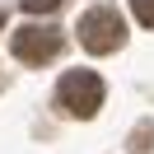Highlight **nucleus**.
Masks as SVG:
<instances>
[{
    "label": "nucleus",
    "instance_id": "1",
    "mask_svg": "<svg viewBox=\"0 0 154 154\" xmlns=\"http://www.w3.org/2000/svg\"><path fill=\"white\" fill-rule=\"evenodd\" d=\"M56 107H61L66 117L89 122V117L103 107V79H98L94 70H70V75H61V84H56Z\"/></svg>",
    "mask_w": 154,
    "mask_h": 154
},
{
    "label": "nucleus",
    "instance_id": "2",
    "mask_svg": "<svg viewBox=\"0 0 154 154\" xmlns=\"http://www.w3.org/2000/svg\"><path fill=\"white\" fill-rule=\"evenodd\" d=\"M79 42H84V51H94V56H107V51H117L126 42V23L117 10H89L84 19H79Z\"/></svg>",
    "mask_w": 154,
    "mask_h": 154
},
{
    "label": "nucleus",
    "instance_id": "3",
    "mask_svg": "<svg viewBox=\"0 0 154 154\" xmlns=\"http://www.w3.org/2000/svg\"><path fill=\"white\" fill-rule=\"evenodd\" d=\"M10 47H14V56H19L23 66H47V61L61 51V33H56V28H38V23H28V28L14 33Z\"/></svg>",
    "mask_w": 154,
    "mask_h": 154
},
{
    "label": "nucleus",
    "instance_id": "4",
    "mask_svg": "<svg viewBox=\"0 0 154 154\" xmlns=\"http://www.w3.org/2000/svg\"><path fill=\"white\" fill-rule=\"evenodd\" d=\"M149 140H154V122H140V126L131 131V140H126V145H131L135 154H145V149H149Z\"/></svg>",
    "mask_w": 154,
    "mask_h": 154
},
{
    "label": "nucleus",
    "instance_id": "5",
    "mask_svg": "<svg viewBox=\"0 0 154 154\" xmlns=\"http://www.w3.org/2000/svg\"><path fill=\"white\" fill-rule=\"evenodd\" d=\"M131 10H135V19L145 28H154V0H131Z\"/></svg>",
    "mask_w": 154,
    "mask_h": 154
},
{
    "label": "nucleus",
    "instance_id": "6",
    "mask_svg": "<svg viewBox=\"0 0 154 154\" xmlns=\"http://www.w3.org/2000/svg\"><path fill=\"white\" fill-rule=\"evenodd\" d=\"M23 10L28 14H51V10H61V0H23Z\"/></svg>",
    "mask_w": 154,
    "mask_h": 154
},
{
    "label": "nucleus",
    "instance_id": "7",
    "mask_svg": "<svg viewBox=\"0 0 154 154\" xmlns=\"http://www.w3.org/2000/svg\"><path fill=\"white\" fill-rule=\"evenodd\" d=\"M0 28H5V14H0Z\"/></svg>",
    "mask_w": 154,
    "mask_h": 154
}]
</instances>
